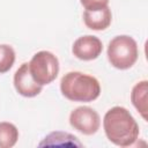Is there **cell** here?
<instances>
[{
	"label": "cell",
	"instance_id": "1",
	"mask_svg": "<svg viewBox=\"0 0 148 148\" xmlns=\"http://www.w3.org/2000/svg\"><path fill=\"white\" fill-rule=\"evenodd\" d=\"M106 138L119 147L132 146L139 138V125L130 111L123 106H113L103 119Z\"/></svg>",
	"mask_w": 148,
	"mask_h": 148
},
{
	"label": "cell",
	"instance_id": "2",
	"mask_svg": "<svg viewBox=\"0 0 148 148\" xmlns=\"http://www.w3.org/2000/svg\"><path fill=\"white\" fill-rule=\"evenodd\" d=\"M60 90L72 102H92L101 95L98 80L81 72L66 73L61 77Z\"/></svg>",
	"mask_w": 148,
	"mask_h": 148
},
{
	"label": "cell",
	"instance_id": "3",
	"mask_svg": "<svg viewBox=\"0 0 148 148\" xmlns=\"http://www.w3.org/2000/svg\"><path fill=\"white\" fill-rule=\"evenodd\" d=\"M138 57V44L127 35L116 36L109 43L108 59L114 68L128 69L136 62Z\"/></svg>",
	"mask_w": 148,
	"mask_h": 148
},
{
	"label": "cell",
	"instance_id": "4",
	"mask_svg": "<svg viewBox=\"0 0 148 148\" xmlns=\"http://www.w3.org/2000/svg\"><path fill=\"white\" fill-rule=\"evenodd\" d=\"M28 67L32 79L40 86L53 82L59 73L58 58L50 51H39L35 53Z\"/></svg>",
	"mask_w": 148,
	"mask_h": 148
},
{
	"label": "cell",
	"instance_id": "5",
	"mask_svg": "<svg viewBox=\"0 0 148 148\" xmlns=\"http://www.w3.org/2000/svg\"><path fill=\"white\" fill-rule=\"evenodd\" d=\"M69 124L84 135L95 134L101 126L99 114L89 106H79L69 114Z\"/></svg>",
	"mask_w": 148,
	"mask_h": 148
},
{
	"label": "cell",
	"instance_id": "6",
	"mask_svg": "<svg viewBox=\"0 0 148 148\" xmlns=\"http://www.w3.org/2000/svg\"><path fill=\"white\" fill-rule=\"evenodd\" d=\"M102 51H103V44L101 39L91 35L79 37L72 46L73 54L77 59L84 61H89L98 58Z\"/></svg>",
	"mask_w": 148,
	"mask_h": 148
},
{
	"label": "cell",
	"instance_id": "7",
	"mask_svg": "<svg viewBox=\"0 0 148 148\" xmlns=\"http://www.w3.org/2000/svg\"><path fill=\"white\" fill-rule=\"evenodd\" d=\"M14 87L16 91L24 97H35L40 94L43 86L38 84L31 76L28 62H23L14 74Z\"/></svg>",
	"mask_w": 148,
	"mask_h": 148
},
{
	"label": "cell",
	"instance_id": "8",
	"mask_svg": "<svg viewBox=\"0 0 148 148\" xmlns=\"http://www.w3.org/2000/svg\"><path fill=\"white\" fill-rule=\"evenodd\" d=\"M112 21L111 9L106 6L95 10H84L83 22L87 28L96 31H102L109 28Z\"/></svg>",
	"mask_w": 148,
	"mask_h": 148
},
{
	"label": "cell",
	"instance_id": "9",
	"mask_svg": "<svg viewBox=\"0 0 148 148\" xmlns=\"http://www.w3.org/2000/svg\"><path fill=\"white\" fill-rule=\"evenodd\" d=\"M147 91H148V82L146 80L136 83L131 92V101L134 108L140 112L142 118L147 120Z\"/></svg>",
	"mask_w": 148,
	"mask_h": 148
},
{
	"label": "cell",
	"instance_id": "10",
	"mask_svg": "<svg viewBox=\"0 0 148 148\" xmlns=\"http://www.w3.org/2000/svg\"><path fill=\"white\" fill-rule=\"evenodd\" d=\"M39 147L44 146H74V147H81L82 143L77 140L76 136L66 133V132H52L47 136L44 138V140L38 145Z\"/></svg>",
	"mask_w": 148,
	"mask_h": 148
},
{
	"label": "cell",
	"instance_id": "11",
	"mask_svg": "<svg viewBox=\"0 0 148 148\" xmlns=\"http://www.w3.org/2000/svg\"><path fill=\"white\" fill-rule=\"evenodd\" d=\"M18 139V130L8 121L0 123V148H12Z\"/></svg>",
	"mask_w": 148,
	"mask_h": 148
},
{
	"label": "cell",
	"instance_id": "12",
	"mask_svg": "<svg viewBox=\"0 0 148 148\" xmlns=\"http://www.w3.org/2000/svg\"><path fill=\"white\" fill-rule=\"evenodd\" d=\"M15 62V51L10 45H0V74L7 73Z\"/></svg>",
	"mask_w": 148,
	"mask_h": 148
},
{
	"label": "cell",
	"instance_id": "13",
	"mask_svg": "<svg viewBox=\"0 0 148 148\" xmlns=\"http://www.w3.org/2000/svg\"><path fill=\"white\" fill-rule=\"evenodd\" d=\"M80 2L86 8V10H95L106 7L109 0H80Z\"/></svg>",
	"mask_w": 148,
	"mask_h": 148
}]
</instances>
